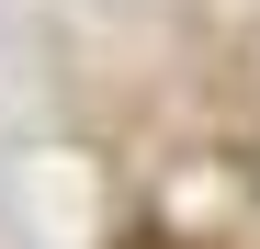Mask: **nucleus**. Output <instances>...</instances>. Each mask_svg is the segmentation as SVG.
<instances>
[{"mask_svg":"<svg viewBox=\"0 0 260 249\" xmlns=\"http://www.w3.org/2000/svg\"><path fill=\"white\" fill-rule=\"evenodd\" d=\"M113 249H181V238H158V227H136V238H113Z\"/></svg>","mask_w":260,"mask_h":249,"instance_id":"nucleus-1","label":"nucleus"}]
</instances>
